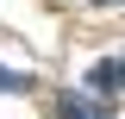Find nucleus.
<instances>
[{
  "label": "nucleus",
  "instance_id": "1",
  "mask_svg": "<svg viewBox=\"0 0 125 119\" xmlns=\"http://www.w3.org/2000/svg\"><path fill=\"white\" fill-rule=\"evenodd\" d=\"M56 119H106V100H100V94H94V88H69V94H62V100H56Z\"/></svg>",
  "mask_w": 125,
  "mask_h": 119
},
{
  "label": "nucleus",
  "instance_id": "2",
  "mask_svg": "<svg viewBox=\"0 0 125 119\" xmlns=\"http://www.w3.org/2000/svg\"><path fill=\"white\" fill-rule=\"evenodd\" d=\"M31 75H19V69H0V94H13V88H25Z\"/></svg>",
  "mask_w": 125,
  "mask_h": 119
},
{
  "label": "nucleus",
  "instance_id": "3",
  "mask_svg": "<svg viewBox=\"0 0 125 119\" xmlns=\"http://www.w3.org/2000/svg\"><path fill=\"white\" fill-rule=\"evenodd\" d=\"M119 88H125V57H119Z\"/></svg>",
  "mask_w": 125,
  "mask_h": 119
},
{
  "label": "nucleus",
  "instance_id": "4",
  "mask_svg": "<svg viewBox=\"0 0 125 119\" xmlns=\"http://www.w3.org/2000/svg\"><path fill=\"white\" fill-rule=\"evenodd\" d=\"M94 6H119V0H94Z\"/></svg>",
  "mask_w": 125,
  "mask_h": 119
}]
</instances>
